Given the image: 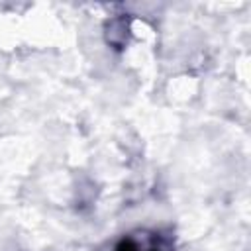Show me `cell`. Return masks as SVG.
Segmentation results:
<instances>
[{
    "label": "cell",
    "instance_id": "obj_1",
    "mask_svg": "<svg viewBox=\"0 0 251 251\" xmlns=\"http://www.w3.org/2000/svg\"><path fill=\"white\" fill-rule=\"evenodd\" d=\"M116 251H167V249L157 233H137L124 237L116 245Z\"/></svg>",
    "mask_w": 251,
    "mask_h": 251
}]
</instances>
